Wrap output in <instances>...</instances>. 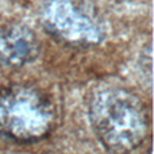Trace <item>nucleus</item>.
Here are the masks:
<instances>
[{"label": "nucleus", "instance_id": "nucleus-1", "mask_svg": "<svg viewBox=\"0 0 154 154\" xmlns=\"http://www.w3.org/2000/svg\"><path fill=\"white\" fill-rule=\"evenodd\" d=\"M88 112L97 138L111 153L133 152L149 133L145 106L135 95L122 88L97 89L89 100Z\"/></svg>", "mask_w": 154, "mask_h": 154}, {"label": "nucleus", "instance_id": "nucleus-4", "mask_svg": "<svg viewBox=\"0 0 154 154\" xmlns=\"http://www.w3.org/2000/svg\"><path fill=\"white\" fill-rule=\"evenodd\" d=\"M38 51L39 43L29 27L11 24L0 30V66L20 68L31 62Z\"/></svg>", "mask_w": 154, "mask_h": 154}, {"label": "nucleus", "instance_id": "nucleus-2", "mask_svg": "<svg viewBox=\"0 0 154 154\" xmlns=\"http://www.w3.org/2000/svg\"><path fill=\"white\" fill-rule=\"evenodd\" d=\"M56 112L41 91L15 85L0 91V137L16 142H34L51 131Z\"/></svg>", "mask_w": 154, "mask_h": 154}, {"label": "nucleus", "instance_id": "nucleus-3", "mask_svg": "<svg viewBox=\"0 0 154 154\" xmlns=\"http://www.w3.org/2000/svg\"><path fill=\"white\" fill-rule=\"evenodd\" d=\"M43 24L50 34L70 45L92 46L101 42V23L75 0H51L43 10Z\"/></svg>", "mask_w": 154, "mask_h": 154}]
</instances>
